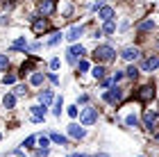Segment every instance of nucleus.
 <instances>
[{
  "label": "nucleus",
  "mask_w": 159,
  "mask_h": 157,
  "mask_svg": "<svg viewBox=\"0 0 159 157\" xmlns=\"http://www.w3.org/2000/svg\"><path fill=\"white\" fill-rule=\"evenodd\" d=\"M2 105H5V109H14V105H16V96L14 94H7L2 98Z\"/></svg>",
  "instance_id": "21"
},
{
  "label": "nucleus",
  "mask_w": 159,
  "mask_h": 157,
  "mask_svg": "<svg viewBox=\"0 0 159 157\" xmlns=\"http://www.w3.org/2000/svg\"><path fill=\"white\" fill-rule=\"evenodd\" d=\"M34 62H37V57H32V59L23 62V66H20V75H27V73H30L32 66H34Z\"/></svg>",
  "instance_id": "22"
},
{
  "label": "nucleus",
  "mask_w": 159,
  "mask_h": 157,
  "mask_svg": "<svg viewBox=\"0 0 159 157\" xmlns=\"http://www.w3.org/2000/svg\"><path fill=\"white\" fill-rule=\"evenodd\" d=\"M84 55H86L84 46H73V48H68V53H66V59H68L70 64H75L77 59H82Z\"/></svg>",
  "instance_id": "4"
},
{
  "label": "nucleus",
  "mask_w": 159,
  "mask_h": 157,
  "mask_svg": "<svg viewBox=\"0 0 159 157\" xmlns=\"http://www.w3.org/2000/svg\"><path fill=\"white\" fill-rule=\"evenodd\" d=\"M141 68H143V71H155V68H159V57L152 55V57H148V59H143Z\"/></svg>",
  "instance_id": "11"
},
{
  "label": "nucleus",
  "mask_w": 159,
  "mask_h": 157,
  "mask_svg": "<svg viewBox=\"0 0 159 157\" xmlns=\"http://www.w3.org/2000/svg\"><path fill=\"white\" fill-rule=\"evenodd\" d=\"M0 141H2V134H0Z\"/></svg>",
  "instance_id": "42"
},
{
  "label": "nucleus",
  "mask_w": 159,
  "mask_h": 157,
  "mask_svg": "<svg viewBox=\"0 0 159 157\" xmlns=\"http://www.w3.org/2000/svg\"><path fill=\"white\" fill-rule=\"evenodd\" d=\"M43 77H46L43 73H39V71H34V73L30 75V84H32V87H41V84H43Z\"/></svg>",
  "instance_id": "18"
},
{
  "label": "nucleus",
  "mask_w": 159,
  "mask_h": 157,
  "mask_svg": "<svg viewBox=\"0 0 159 157\" xmlns=\"http://www.w3.org/2000/svg\"><path fill=\"white\" fill-rule=\"evenodd\" d=\"M37 155H39V157H48V148H39Z\"/></svg>",
  "instance_id": "38"
},
{
  "label": "nucleus",
  "mask_w": 159,
  "mask_h": 157,
  "mask_svg": "<svg viewBox=\"0 0 159 157\" xmlns=\"http://www.w3.org/2000/svg\"><path fill=\"white\" fill-rule=\"evenodd\" d=\"M77 68H80V73H86V71H89V62H86V59H80Z\"/></svg>",
  "instance_id": "32"
},
{
  "label": "nucleus",
  "mask_w": 159,
  "mask_h": 157,
  "mask_svg": "<svg viewBox=\"0 0 159 157\" xmlns=\"http://www.w3.org/2000/svg\"><path fill=\"white\" fill-rule=\"evenodd\" d=\"M68 137L70 139H84L86 137V130H84V127H80L77 123H70L68 125Z\"/></svg>",
  "instance_id": "8"
},
{
  "label": "nucleus",
  "mask_w": 159,
  "mask_h": 157,
  "mask_svg": "<svg viewBox=\"0 0 159 157\" xmlns=\"http://www.w3.org/2000/svg\"><path fill=\"white\" fill-rule=\"evenodd\" d=\"M59 41H61V32H52V37L48 39V44H46V46H57Z\"/></svg>",
  "instance_id": "25"
},
{
  "label": "nucleus",
  "mask_w": 159,
  "mask_h": 157,
  "mask_svg": "<svg viewBox=\"0 0 159 157\" xmlns=\"http://www.w3.org/2000/svg\"><path fill=\"white\" fill-rule=\"evenodd\" d=\"M123 75H125V73H120V71H116V73L111 75V80H114V84H118V82L123 80Z\"/></svg>",
  "instance_id": "36"
},
{
  "label": "nucleus",
  "mask_w": 159,
  "mask_h": 157,
  "mask_svg": "<svg viewBox=\"0 0 159 157\" xmlns=\"http://www.w3.org/2000/svg\"><path fill=\"white\" fill-rule=\"evenodd\" d=\"M141 157H143V155H141Z\"/></svg>",
  "instance_id": "44"
},
{
  "label": "nucleus",
  "mask_w": 159,
  "mask_h": 157,
  "mask_svg": "<svg viewBox=\"0 0 159 157\" xmlns=\"http://www.w3.org/2000/svg\"><path fill=\"white\" fill-rule=\"evenodd\" d=\"M25 94H27L25 84H16V87H14V96H25Z\"/></svg>",
  "instance_id": "28"
},
{
  "label": "nucleus",
  "mask_w": 159,
  "mask_h": 157,
  "mask_svg": "<svg viewBox=\"0 0 159 157\" xmlns=\"http://www.w3.org/2000/svg\"><path fill=\"white\" fill-rule=\"evenodd\" d=\"M136 98H139V100H152V98H155V87H152V84L141 87L139 91H136Z\"/></svg>",
  "instance_id": "7"
},
{
  "label": "nucleus",
  "mask_w": 159,
  "mask_h": 157,
  "mask_svg": "<svg viewBox=\"0 0 159 157\" xmlns=\"http://www.w3.org/2000/svg\"><path fill=\"white\" fill-rule=\"evenodd\" d=\"M11 50H27V39H25V37H18V39L11 44Z\"/></svg>",
  "instance_id": "20"
},
{
  "label": "nucleus",
  "mask_w": 159,
  "mask_h": 157,
  "mask_svg": "<svg viewBox=\"0 0 159 157\" xmlns=\"http://www.w3.org/2000/svg\"><path fill=\"white\" fill-rule=\"evenodd\" d=\"M55 100V91H50V89H43L41 94H39V105H43V107H48L50 103Z\"/></svg>",
  "instance_id": "9"
},
{
  "label": "nucleus",
  "mask_w": 159,
  "mask_h": 157,
  "mask_svg": "<svg viewBox=\"0 0 159 157\" xmlns=\"http://www.w3.org/2000/svg\"><path fill=\"white\" fill-rule=\"evenodd\" d=\"M157 141H159V134H157Z\"/></svg>",
  "instance_id": "43"
},
{
  "label": "nucleus",
  "mask_w": 159,
  "mask_h": 157,
  "mask_svg": "<svg viewBox=\"0 0 159 157\" xmlns=\"http://www.w3.org/2000/svg\"><path fill=\"white\" fill-rule=\"evenodd\" d=\"M100 2H102V0H96V5H93V9H98V7H100Z\"/></svg>",
  "instance_id": "40"
},
{
  "label": "nucleus",
  "mask_w": 159,
  "mask_h": 157,
  "mask_svg": "<svg viewBox=\"0 0 159 157\" xmlns=\"http://www.w3.org/2000/svg\"><path fill=\"white\" fill-rule=\"evenodd\" d=\"M2 82H5V84H16V75H14V73L5 75V77H2Z\"/></svg>",
  "instance_id": "33"
},
{
  "label": "nucleus",
  "mask_w": 159,
  "mask_h": 157,
  "mask_svg": "<svg viewBox=\"0 0 159 157\" xmlns=\"http://www.w3.org/2000/svg\"><path fill=\"white\" fill-rule=\"evenodd\" d=\"M7 68H9V57L0 55V71H7Z\"/></svg>",
  "instance_id": "30"
},
{
  "label": "nucleus",
  "mask_w": 159,
  "mask_h": 157,
  "mask_svg": "<svg viewBox=\"0 0 159 157\" xmlns=\"http://www.w3.org/2000/svg\"><path fill=\"white\" fill-rule=\"evenodd\" d=\"M155 123H157V114L146 112V116H143V127H146V130H152Z\"/></svg>",
  "instance_id": "15"
},
{
  "label": "nucleus",
  "mask_w": 159,
  "mask_h": 157,
  "mask_svg": "<svg viewBox=\"0 0 159 157\" xmlns=\"http://www.w3.org/2000/svg\"><path fill=\"white\" fill-rule=\"evenodd\" d=\"M34 144H37V137L32 134V137H27V139L23 141V148H34Z\"/></svg>",
  "instance_id": "31"
},
{
  "label": "nucleus",
  "mask_w": 159,
  "mask_h": 157,
  "mask_svg": "<svg viewBox=\"0 0 159 157\" xmlns=\"http://www.w3.org/2000/svg\"><path fill=\"white\" fill-rule=\"evenodd\" d=\"M102 100H105V103H109V105L120 103V100H123V89L114 87L111 91H105V94H102Z\"/></svg>",
  "instance_id": "3"
},
{
  "label": "nucleus",
  "mask_w": 159,
  "mask_h": 157,
  "mask_svg": "<svg viewBox=\"0 0 159 157\" xmlns=\"http://www.w3.org/2000/svg\"><path fill=\"white\" fill-rule=\"evenodd\" d=\"M48 21L43 18V16H32V30L37 32V34H41V32H46L48 30Z\"/></svg>",
  "instance_id": "6"
},
{
  "label": "nucleus",
  "mask_w": 159,
  "mask_h": 157,
  "mask_svg": "<svg viewBox=\"0 0 159 157\" xmlns=\"http://www.w3.org/2000/svg\"><path fill=\"white\" fill-rule=\"evenodd\" d=\"M66 112H68V116H70V118H75L77 114H80V109H77V105H70V107H68Z\"/></svg>",
  "instance_id": "34"
},
{
  "label": "nucleus",
  "mask_w": 159,
  "mask_h": 157,
  "mask_svg": "<svg viewBox=\"0 0 159 157\" xmlns=\"http://www.w3.org/2000/svg\"><path fill=\"white\" fill-rule=\"evenodd\" d=\"M59 64H61V59H59V57H52V59H50V68H52V71H57V68H59Z\"/></svg>",
  "instance_id": "35"
},
{
  "label": "nucleus",
  "mask_w": 159,
  "mask_h": 157,
  "mask_svg": "<svg viewBox=\"0 0 159 157\" xmlns=\"http://www.w3.org/2000/svg\"><path fill=\"white\" fill-rule=\"evenodd\" d=\"M114 7H98V18H102V21H111L114 18Z\"/></svg>",
  "instance_id": "13"
},
{
  "label": "nucleus",
  "mask_w": 159,
  "mask_h": 157,
  "mask_svg": "<svg viewBox=\"0 0 159 157\" xmlns=\"http://www.w3.org/2000/svg\"><path fill=\"white\" fill-rule=\"evenodd\" d=\"M30 116H32L34 123H41V121L46 118V107L43 105H32L30 107Z\"/></svg>",
  "instance_id": "5"
},
{
  "label": "nucleus",
  "mask_w": 159,
  "mask_h": 157,
  "mask_svg": "<svg viewBox=\"0 0 159 157\" xmlns=\"http://www.w3.org/2000/svg\"><path fill=\"white\" fill-rule=\"evenodd\" d=\"M52 7H55L52 0H41V2H39V12L43 14V16H48V14L52 12Z\"/></svg>",
  "instance_id": "16"
},
{
  "label": "nucleus",
  "mask_w": 159,
  "mask_h": 157,
  "mask_svg": "<svg viewBox=\"0 0 159 157\" xmlns=\"http://www.w3.org/2000/svg\"><path fill=\"white\" fill-rule=\"evenodd\" d=\"M105 66L102 64H98V66H93V71H91V75H93V80H105Z\"/></svg>",
  "instance_id": "17"
},
{
  "label": "nucleus",
  "mask_w": 159,
  "mask_h": 157,
  "mask_svg": "<svg viewBox=\"0 0 159 157\" xmlns=\"http://www.w3.org/2000/svg\"><path fill=\"white\" fill-rule=\"evenodd\" d=\"M139 48H125V50H123V59H127V62H134V59H139Z\"/></svg>",
  "instance_id": "14"
},
{
  "label": "nucleus",
  "mask_w": 159,
  "mask_h": 157,
  "mask_svg": "<svg viewBox=\"0 0 159 157\" xmlns=\"http://www.w3.org/2000/svg\"><path fill=\"white\" fill-rule=\"evenodd\" d=\"M61 109H64V100H61V98H55V109H52V114H55V116H61Z\"/></svg>",
  "instance_id": "24"
},
{
  "label": "nucleus",
  "mask_w": 159,
  "mask_h": 157,
  "mask_svg": "<svg viewBox=\"0 0 159 157\" xmlns=\"http://www.w3.org/2000/svg\"><path fill=\"white\" fill-rule=\"evenodd\" d=\"M82 34H84V25H73V27L68 30L66 39H68V41H77L80 37H82Z\"/></svg>",
  "instance_id": "10"
},
{
  "label": "nucleus",
  "mask_w": 159,
  "mask_h": 157,
  "mask_svg": "<svg viewBox=\"0 0 159 157\" xmlns=\"http://www.w3.org/2000/svg\"><path fill=\"white\" fill-rule=\"evenodd\" d=\"M98 121V109L96 107H84L82 112H80V123L82 125H93Z\"/></svg>",
  "instance_id": "2"
},
{
  "label": "nucleus",
  "mask_w": 159,
  "mask_h": 157,
  "mask_svg": "<svg viewBox=\"0 0 159 157\" xmlns=\"http://www.w3.org/2000/svg\"><path fill=\"white\" fill-rule=\"evenodd\" d=\"M100 32H105V34H114L116 32V23H114V18L111 21H105V25H102V30Z\"/></svg>",
  "instance_id": "23"
},
{
  "label": "nucleus",
  "mask_w": 159,
  "mask_h": 157,
  "mask_svg": "<svg viewBox=\"0 0 159 157\" xmlns=\"http://www.w3.org/2000/svg\"><path fill=\"white\" fill-rule=\"evenodd\" d=\"M37 141H39V146H41V148H48V146H50L48 134H39V137H37Z\"/></svg>",
  "instance_id": "27"
},
{
  "label": "nucleus",
  "mask_w": 159,
  "mask_h": 157,
  "mask_svg": "<svg viewBox=\"0 0 159 157\" xmlns=\"http://www.w3.org/2000/svg\"><path fill=\"white\" fill-rule=\"evenodd\" d=\"M89 157H109L107 153H98V155H89Z\"/></svg>",
  "instance_id": "39"
},
{
  "label": "nucleus",
  "mask_w": 159,
  "mask_h": 157,
  "mask_svg": "<svg viewBox=\"0 0 159 157\" xmlns=\"http://www.w3.org/2000/svg\"><path fill=\"white\" fill-rule=\"evenodd\" d=\"M125 75L129 77V80H136V75H139V68H136V66H129V68L125 71Z\"/></svg>",
  "instance_id": "29"
},
{
  "label": "nucleus",
  "mask_w": 159,
  "mask_h": 157,
  "mask_svg": "<svg viewBox=\"0 0 159 157\" xmlns=\"http://www.w3.org/2000/svg\"><path fill=\"white\" fill-rule=\"evenodd\" d=\"M14 2H16V0H5V5H14Z\"/></svg>",
  "instance_id": "41"
},
{
  "label": "nucleus",
  "mask_w": 159,
  "mask_h": 157,
  "mask_svg": "<svg viewBox=\"0 0 159 157\" xmlns=\"http://www.w3.org/2000/svg\"><path fill=\"white\" fill-rule=\"evenodd\" d=\"M48 139L52 141V144H59V146H68V144H70L68 137H64V134H59V132H50Z\"/></svg>",
  "instance_id": "12"
},
{
  "label": "nucleus",
  "mask_w": 159,
  "mask_h": 157,
  "mask_svg": "<svg viewBox=\"0 0 159 157\" xmlns=\"http://www.w3.org/2000/svg\"><path fill=\"white\" fill-rule=\"evenodd\" d=\"M93 57L100 62V64H107V62H111V59H116V50H114L111 46H98L96 50H93Z\"/></svg>",
  "instance_id": "1"
},
{
  "label": "nucleus",
  "mask_w": 159,
  "mask_h": 157,
  "mask_svg": "<svg viewBox=\"0 0 159 157\" xmlns=\"http://www.w3.org/2000/svg\"><path fill=\"white\" fill-rule=\"evenodd\" d=\"M152 30H155V21H152V18H146V21L139 25V32H141V34H143V32H152Z\"/></svg>",
  "instance_id": "19"
},
{
  "label": "nucleus",
  "mask_w": 159,
  "mask_h": 157,
  "mask_svg": "<svg viewBox=\"0 0 159 157\" xmlns=\"http://www.w3.org/2000/svg\"><path fill=\"white\" fill-rule=\"evenodd\" d=\"M125 125H129V127H136V125H139L136 114H129V116H125Z\"/></svg>",
  "instance_id": "26"
},
{
  "label": "nucleus",
  "mask_w": 159,
  "mask_h": 157,
  "mask_svg": "<svg viewBox=\"0 0 159 157\" xmlns=\"http://www.w3.org/2000/svg\"><path fill=\"white\" fill-rule=\"evenodd\" d=\"M48 80L52 82V84H59V77H57L55 73H48Z\"/></svg>",
  "instance_id": "37"
}]
</instances>
